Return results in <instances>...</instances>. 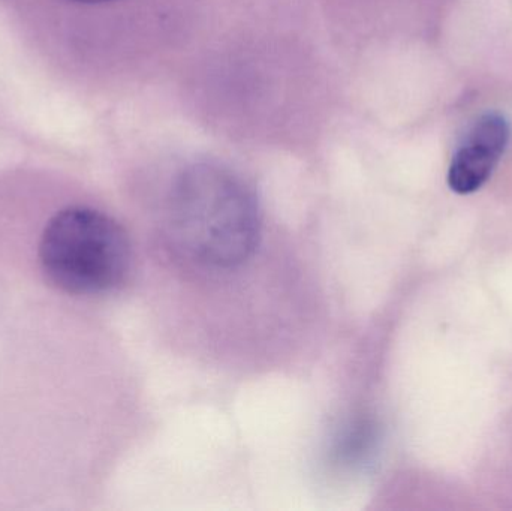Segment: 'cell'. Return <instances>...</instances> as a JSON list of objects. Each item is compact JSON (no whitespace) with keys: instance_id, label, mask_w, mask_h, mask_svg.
I'll list each match as a JSON object with an SVG mask.
<instances>
[{"instance_id":"obj_3","label":"cell","mask_w":512,"mask_h":511,"mask_svg":"<svg viewBox=\"0 0 512 511\" xmlns=\"http://www.w3.org/2000/svg\"><path fill=\"white\" fill-rule=\"evenodd\" d=\"M510 126L498 113L484 114L475 122L451 159L448 186L459 195L480 191L507 150Z\"/></svg>"},{"instance_id":"obj_1","label":"cell","mask_w":512,"mask_h":511,"mask_svg":"<svg viewBox=\"0 0 512 511\" xmlns=\"http://www.w3.org/2000/svg\"><path fill=\"white\" fill-rule=\"evenodd\" d=\"M165 224L179 254L213 269L245 263L261 236L255 195L240 177L216 165H195L180 174Z\"/></svg>"},{"instance_id":"obj_2","label":"cell","mask_w":512,"mask_h":511,"mask_svg":"<svg viewBox=\"0 0 512 511\" xmlns=\"http://www.w3.org/2000/svg\"><path fill=\"white\" fill-rule=\"evenodd\" d=\"M39 263L66 293L95 296L119 287L131 270V243L119 222L89 207L51 218L39 242Z\"/></svg>"},{"instance_id":"obj_4","label":"cell","mask_w":512,"mask_h":511,"mask_svg":"<svg viewBox=\"0 0 512 511\" xmlns=\"http://www.w3.org/2000/svg\"><path fill=\"white\" fill-rule=\"evenodd\" d=\"M78 3H87V5H105V3L123 2V0H75ZM168 14L173 15L177 21L185 18V8L188 6V0H156Z\"/></svg>"}]
</instances>
